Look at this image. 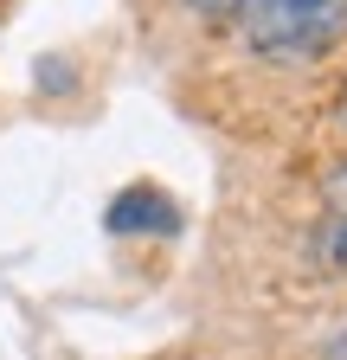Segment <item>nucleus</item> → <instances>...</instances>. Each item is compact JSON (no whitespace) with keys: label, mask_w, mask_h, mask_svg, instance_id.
<instances>
[{"label":"nucleus","mask_w":347,"mask_h":360,"mask_svg":"<svg viewBox=\"0 0 347 360\" xmlns=\"http://www.w3.org/2000/svg\"><path fill=\"white\" fill-rule=\"evenodd\" d=\"M347 32V0H244L238 39L270 65H309Z\"/></svg>","instance_id":"f257e3e1"},{"label":"nucleus","mask_w":347,"mask_h":360,"mask_svg":"<svg viewBox=\"0 0 347 360\" xmlns=\"http://www.w3.org/2000/svg\"><path fill=\"white\" fill-rule=\"evenodd\" d=\"M334 206H347V167L334 174Z\"/></svg>","instance_id":"39448f33"},{"label":"nucleus","mask_w":347,"mask_h":360,"mask_svg":"<svg viewBox=\"0 0 347 360\" xmlns=\"http://www.w3.org/2000/svg\"><path fill=\"white\" fill-rule=\"evenodd\" d=\"M187 7H193V13H238L244 0H187Z\"/></svg>","instance_id":"20e7f679"},{"label":"nucleus","mask_w":347,"mask_h":360,"mask_svg":"<svg viewBox=\"0 0 347 360\" xmlns=\"http://www.w3.org/2000/svg\"><path fill=\"white\" fill-rule=\"evenodd\" d=\"M328 360H347V328L334 335V347H328Z\"/></svg>","instance_id":"423d86ee"},{"label":"nucleus","mask_w":347,"mask_h":360,"mask_svg":"<svg viewBox=\"0 0 347 360\" xmlns=\"http://www.w3.org/2000/svg\"><path fill=\"white\" fill-rule=\"evenodd\" d=\"M322 257H328L334 270H347V219H334V225H322Z\"/></svg>","instance_id":"7ed1b4c3"},{"label":"nucleus","mask_w":347,"mask_h":360,"mask_svg":"<svg viewBox=\"0 0 347 360\" xmlns=\"http://www.w3.org/2000/svg\"><path fill=\"white\" fill-rule=\"evenodd\" d=\"M341 122H347V90H341Z\"/></svg>","instance_id":"0eeeda50"},{"label":"nucleus","mask_w":347,"mask_h":360,"mask_svg":"<svg viewBox=\"0 0 347 360\" xmlns=\"http://www.w3.org/2000/svg\"><path fill=\"white\" fill-rule=\"evenodd\" d=\"M181 225V212H174V200L161 187H129L116 206H110V232H174Z\"/></svg>","instance_id":"f03ea898"}]
</instances>
